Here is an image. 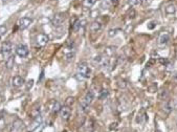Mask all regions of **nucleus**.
<instances>
[{
  "label": "nucleus",
  "instance_id": "1",
  "mask_svg": "<svg viewBox=\"0 0 177 132\" xmlns=\"http://www.w3.org/2000/svg\"><path fill=\"white\" fill-rule=\"evenodd\" d=\"M90 76V69L88 67L87 63L85 62H81L78 64L76 67V77L79 80H86Z\"/></svg>",
  "mask_w": 177,
  "mask_h": 132
},
{
  "label": "nucleus",
  "instance_id": "2",
  "mask_svg": "<svg viewBox=\"0 0 177 132\" xmlns=\"http://www.w3.org/2000/svg\"><path fill=\"white\" fill-rule=\"evenodd\" d=\"M93 99H94V96H93V92L92 91H87L86 94L84 96L83 100L81 101V108L83 111H86L87 108L89 107V105L92 103Z\"/></svg>",
  "mask_w": 177,
  "mask_h": 132
},
{
  "label": "nucleus",
  "instance_id": "3",
  "mask_svg": "<svg viewBox=\"0 0 177 132\" xmlns=\"http://www.w3.org/2000/svg\"><path fill=\"white\" fill-rule=\"evenodd\" d=\"M28 52H30L28 47H27L25 44H19V45L16 47V54L19 56L20 58H25V57H27Z\"/></svg>",
  "mask_w": 177,
  "mask_h": 132
},
{
  "label": "nucleus",
  "instance_id": "4",
  "mask_svg": "<svg viewBox=\"0 0 177 132\" xmlns=\"http://www.w3.org/2000/svg\"><path fill=\"white\" fill-rule=\"evenodd\" d=\"M12 50H13V47H12V43L11 42H4L2 44V47H1V52H2L3 57H6V60L11 56L12 54Z\"/></svg>",
  "mask_w": 177,
  "mask_h": 132
},
{
  "label": "nucleus",
  "instance_id": "5",
  "mask_svg": "<svg viewBox=\"0 0 177 132\" xmlns=\"http://www.w3.org/2000/svg\"><path fill=\"white\" fill-rule=\"evenodd\" d=\"M42 121H43V118H42V116H41L40 114L36 116V118H34L33 123L30 124V128L27 129V132H33V131H35V130L37 129V128H38V127L40 126L41 124H42Z\"/></svg>",
  "mask_w": 177,
  "mask_h": 132
},
{
  "label": "nucleus",
  "instance_id": "6",
  "mask_svg": "<svg viewBox=\"0 0 177 132\" xmlns=\"http://www.w3.org/2000/svg\"><path fill=\"white\" fill-rule=\"evenodd\" d=\"M32 22H33V19L32 18H28V17H23L21 19L19 20L18 22V26H19L20 30H25L32 24Z\"/></svg>",
  "mask_w": 177,
  "mask_h": 132
},
{
  "label": "nucleus",
  "instance_id": "7",
  "mask_svg": "<svg viewBox=\"0 0 177 132\" xmlns=\"http://www.w3.org/2000/svg\"><path fill=\"white\" fill-rule=\"evenodd\" d=\"M64 20H65V14H57L54 15V18H52V23L54 26H61Z\"/></svg>",
  "mask_w": 177,
  "mask_h": 132
},
{
  "label": "nucleus",
  "instance_id": "8",
  "mask_svg": "<svg viewBox=\"0 0 177 132\" xmlns=\"http://www.w3.org/2000/svg\"><path fill=\"white\" fill-rule=\"evenodd\" d=\"M48 37L44 34H40L38 37H37V46L38 47H44L48 43Z\"/></svg>",
  "mask_w": 177,
  "mask_h": 132
},
{
  "label": "nucleus",
  "instance_id": "9",
  "mask_svg": "<svg viewBox=\"0 0 177 132\" xmlns=\"http://www.w3.org/2000/svg\"><path fill=\"white\" fill-rule=\"evenodd\" d=\"M23 128H24L23 122L20 121V120H16V121L13 123V125H12L11 132H21Z\"/></svg>",
  "mask_w": 177,
  "mask_h": 132
},
{
  "label": "nucleus",
  "instance_id": "10",
  "mask_svg": "<svg viewBox=\"0 0 177 132\" xmlns=\"http://www.w3.org/2000/svg\"><path fill=\"white\" fill-rule=\"evenodd\" d=\"M170 38H171L170 33H168V32H163V33L160 35V37H159L158 43H159V45H167V44L169 43Z\"/></svg>",
  "mask_w": 177,
  "mask_h": 132
},
{
  "label": "nucleus",
  "instance_id": "11",
  "mask_svg": "<svg viewBox=\"0 0 177 132\" xmlns=\"http://www.w3.org/2000/svg\"><path fill=\"white\" fill-rule=\"evenodd\" d=\"M70 113H71V110L69 108V106H63L60 110V116L64 121H67L68 118H69Z\"/></svg>",
  "mask_w": 177,
  "mask_h": 132
},
{
  "label": "nucleus",
  "instance_id": "12",
  "mask_svg": "<svg viewBox=\"0 0 177 132\" xmlns=\"http://www.w3.org/2000/svg\"><path fill=\"white\" fill-rule=\"evenodd\" d=\"M146 121H147V114L145 112V110L143 109V110H140L138 112V114H137L136 122L139 123V124H144V123H146Z\"/></svg>",
  "mask_w": 177,
  "mask_h": 132
},
{
  "label": "nucleus",
  "instance_id": "13",
  "mask_svg": "<svg viewBox=\"0 0 177 132\" xmlns=\"http://www.w3.org/2000/svg\"><path fill=\"white\" fill-rule=\"evenodd\" d=\"M13 86L14 87H20V86H22L23 84H24V79L22 77H20V76H16V77L13 78Z\"/></svg>",
  "mask_w": 177,
  "mask_h": 132
},
{
  "label": "nucleus",
  "instance_id": "14",
  "mask_svg": "<svg viewBox=\"0 0 177 132\" xmlns=\"http://www.w3.org/2000/svg\"><path fill=\"white\" fill-rule=\"evenodd\" d=\"M102 30V23L100 21H93L90 25V30L92 33H98Z\"/></svg>",
  "mask_w": 177,
  "mask_h": 132
},
{
  "label": "nucleus",
  "instance_id": "15",
  "mask_svg": "<svg viewBox=\"0 0 177 132\" xmlns=\"http://www.w3.org/2000/svg\"><path fill=\"white\" fill-rule=\"evenodd\" d=\"M14 62H15V58H14L13 56H10L8 59L6 60V67L8 69H11L12 67L14 66Z\"/></svg>",
  "mask_w": 177,
  "mask_h": 132
},
{
  "label": "nucleus",
  "instance_id": "16",
  "mask_svg": "<svg viewBox=\"0 0 177 132\" xmlns=\"http://www.w3.org/2000/svg\"><path fill=\"white\" fill-rule=\"evenodd\" d=\"M168 98V91L166 89H161L159 92H158V99L163 101V100H166Z\"/></svg>",
  "mask_w": 177,
  "mask_h": 132
},
{
  "label": "nucleus",
  "instance_id": "17",
  "mask_svg": "<svg viewBox=\"0 0 177 132\" xmlns=\"http://www.w3.org/2000/svg\"><path fill=\"white\" fill-rule=\"evenodd\" d=\"M175 11H176V8H175V6H173V4H169L166 8V13L168 15H173L175 13Z\"/></svg>",
  "mask_w": 177,
  "mask_h": 132
},
{
  "label": "nucleus",
  "instance_id": "18",
  "mask_svg": "<svg viewBox=\"0 0 177 132\" xmlns=\"http://www.w3.org/2000/svg\"><path fill=\"white\" fill-rule=\"evenodd\" d=\"M79 30H81V20L76 19V22L72 24V30L74 32H78Z\"/></svg>",
  "mask_w": 177,
  "mask_h": 132
},
{
  "label": "nucleus",
  "instance_id": "19",
  "mask_svg": "<svg viewBox=\"0 0 177 132\" xmlns=\"http://www.w3.org/2000/svg\"><path fill=\"white\" fill-rule=\"evenodd\" d=\"M95 2H96V0H84L83 6H84V8H91Z\"/></svg>",
  "mask_w": 177,
  "mask_h": 132
},
{
  "label": "nucleus",
  "instance_id": "20",
  "mask_svg": "<svg viewBox=\"0 0 177 132\" xmlns=\"http://www.w3.org/2000/svg\"><path fill=\"white\" fill-rule=\"evenodd\" d=\"M61 108H62V106H61V104L59 102H56L54 104V107H52V111H54V113L57 112H60Z\"/></svg>",
  "mask_w": 177,
  "mask_h": 132
},
{
  "label": "nucleus",
  "instance_id": "21",
  "mask_svg": "<svg viewBox=\"0 0 177 132\" xmlns=\"http://www.w3.org/2000/svg\"><path fill=\"white\" fill-rule=\"evenodd\" d=\"M6 30H8V28L6 25H0V39L3 38V36L6 34Z\"/></svg>",
  "mask_w": 177,
  "mask_h": 132
},
{
  "label": "nucleus",
  "instance_id": "22",
  "mask_svg": "<svg viewBox=\"0 0 177 132\" xmlns=\"http://www.w3.org/2000/svg\"><path fill=\"white\" fill-rule=\"evenodd\" d=\"M107 96H108V91L106 89H103V90L100 92V99H106Z\"/></svg>",
  "mask_w": 177,
  "mask_h": 132
},
{
  "label": "nucleus",
  "instance_id": "23",
  "mask_svg": "<svg viewBox=\"0 0 177 132\" xmlns=\"http://www.w3.org/2000/svg\"><path fill=\"white\" fill-rule=\"evenodd\" d=\"M114 52H115V47H108L106 50V52H105V54H107L108 56H111L114 54Z\"/></svg>",
  "mask_w": 177,
  "mask_h": 132
},
{
  "label": "nucleus",
  "instance_id": "24",
  "mask_svg": "<svg viewBox=\"0 0 177 132\" xmlns=\"http://www.w3.org/2000/svg\"><path fill=\"white\" fill-rule=\"evenodd\" d=\"M74 52H69V54H66L65 55V59L67 61H70V60H72L74 59Z\"/></svg>",
  "mask_w": 177,
  "mask_h": 132
},
{
  "label": "nucleus",
  "instance_id": "25",
  "mask_svg": "<svg viewBox=\"0 0 177 132\" xmlns=\"http://www.w3.org/2000/svg\"><path fill=\"white\" fill-rule=\"evenodd\" d=\"M117 32H118V30H109V33H108L109 37L115 36V35L117 34Z\"/></svg>",
  "mask_w": 177,
  "mask_h": 132
},
{
  "label": "nucleus",
  "instance_id": "26",
  "mask_svg": "<svg viewBox=\"0 0 177 132\" xmlns=\"http://www.w3.org/2000/svg\"><path fill=\"white\" fill-rule=\"evenodd\" d=\"M74 98H68V99L66 100V106H70V105H72L74 104Z\"/></svg>",
  "mask_w": 177,
  "mask_h": 132
},
{
  "label": "nucleus",
  "instance_id": "27",
  "mask_svg": "<svg viewBox=\"0 0 177 132\" xmlns=\"http://www.w3.org/2000/svg\"><path fill=\"white\" fill-rule=\"evenodd\" d=\"M134 17H135V11H134V10H131V11L129 12V18H130V19H133Z\"/></svg>",
  "mask_w": 177,
  "mask_h": 132
},
{
  "label": "nucleus",
  "instance_id": "28",
  "mask_svg": "<svg viewBox=\"0 0 177 132\" xmlns=\"http://www.w3.org/2000/svg\"><path fill=\"white\" fill-rule=\"evenodd\" d=\"M129 3L131 6H136V4H139V0H129Z\"/></svg>",
  "mask_w": 177,
  "mask_h": 132
},
{
  "label": "nucleus",
  "instance_id": "29",
  "mask_svg": "<svg viewBox=\"0 0 177 132\" xmlns=\"http://www.w3.org/2000/svg\"><path fill=\"white\" fill-rule=\"evenodd\" d=\"M155 25H156V23H155V22H154V21L150 22L149 25H148V28H150V30H153V28H155Z\"/></svg>",
  "mask_w": 177,
  "mask_h": 132
},
{
  "label": "nucleus",
  "instance_id": "30",
  "mask_svg": "<svg viewBox=\"0 0 177 132\" xmlns=\"http://www.w3.org/2000/svg\"><path fill=\"white\" fill-rule=\"evenodd\" d=\"M166 109H167V112H170V111H171V109H172V103L171 102H169L168 104H167Z\"/></svg>",
  "mask_w": 177,
  "mask_h": 132
},
{
  "label": "nucleus",
  "instance_id": "31",
  "mask_svg": "<svg viewBox=\"0 0 177 132\" xmlns=\"http://www.w3.org/2000/svg\"><path fill=\"white\" fill-rule=\"evenodd\" d=\"M34 85V80H30L27 82V89H30Z\"/></svg>",
  "mask_w": 177,
  "mask_h": 132
},
{
  "label": "nucleus",
  "instance_id": "32",
  "mask_svg": "<svg viewBox=\"0 0 177 132\" xmlns=\"http://www.w3.org/2000/svg\"><path fill=\"white\" fill-rule=\"evenodd\" d=\"M110 2H111L113 6H117V4H118V0H110Z\"/></svg>",
  "mask_w": 177,
  "mask_h": 132
},
{
  "label": "nucleus",
  "instance_id": "33",
  "mask_svg": "<svg viewBox=\"0 0 177 132\" xmlns=\"http://www.w3.org/2000/svg\"><path fill=\"white\" fill-rule=\"evenodd\" d=\"M173 82L176 83V84H177V72L174 74V76H173Z\"/></svg>",
  "mask_w": 177,
  "mask_h": 132
},
{
  "label": "nucleus",
  "instance_id": "34",
  "mask_svg": "<svg viewBox=\"0 0 177 132\" xmlns=\"http://www.w3.org/2000/svg\"><path fill=\"white\" fill-rule=\"evenodd\" d=\"M168 62H169V61L167 60V59H165V60H163V59H160V63H163V64H168Z\"/></svg>",
  "mask_w": 177,
  "mask_h": 132
},
{
  "label": "nucleus",
  "instance_id": "35",
  "mask_svg": "<svg viewBox=\"0 0 177 132\" xmlns=\"http://www.w3.org/2000/svg\"><path fill=\"white\" fill-rule=\"evenodd\" d=\"M6 1V0H0V3H4Z\"/></svg>",
  "mask_w": 177,
  "mask_h": 132
},
{
  "label": "nucleus",
  "instance_id": "36",
  "mask_svg": "<svg viewBox=\"0 0 177 132\" xmlns=\"http://www.w3.org/2000/svg\"><path fill=\"white\" fill-rule=\"evenodd\" d=\"M146 0H139V3H144Z\"/></svg>",
  "mask_w": 177,
  "mask_h": 132
},
{
  "label": "nucleus",
  "instance_id": "37",
  "mask_svg": "<svg viewBox=\"0 0 177 132\" xmlns=\"http://www.w3.org/2000/svg\"><path fill=\"white\" fill-rule=\"evenodd\" d=\"M176 122H177V118H176Z\"/></svg>",
  "mask_w": 177,
  "mask_h": 132
},
{
  "label": "nucleus",
  "instance_id": "38",
  "mask_svg": "<svg viewBox=\"0 0 177 132\" xmlns=\"http://www.w3.org/2000/svg\"><path fill=\"white\" fill-rule=\"evenodd\" d=\"M157 132H160V131H157Z\"/></svg>",
  "mask_w": 177,
  "mask_h": 132
}]
</instances>
